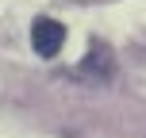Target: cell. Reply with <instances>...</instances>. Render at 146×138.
<instances>
[{
    "label": "cell",
    "mask_w": 146,
    "mask_h": 138,
    "mask_svg": "<svg viewBox=\"0 0 146 138\" xmlns=\"http://www.w3.org/2000/svg\"><path fill=\"white\" fill-rule=\"evenodd\" d=\"M31 46H35L38 58H58V50L66 46V27L50 15H38L31 23Z\"/></svg>",
    "instance_id": "cell-1"
},
{
    "label": "cell",
    "mask_w": 146,
    "mask_h": 138,
    "mask_svg": "<svg viewBox=\"0 0 146 138\" xmlns=\"http://www.w3.org/2000/svg\"><path fill=\"white\" fill-rule=\"evenodd\" d=\"M77 73H81L85 81H108L111 73H115V54H111V46H108V42H92L88 54L81 58Z\"/></svg>",
    "instance_id": "cell-2"
}]
</instances>
